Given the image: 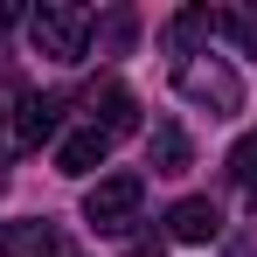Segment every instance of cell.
<instances>
[{"instance_id": "6da1fadb", "label": "cell", "mask_w": 257, "mask_h": 257, "mask_svg": "<svg viewBox=\"0 0 257 257\" xmlns=\"http://www.w3.org/2000/svg\"><path fill=\"white\" fill-rule=\"evenodd\" d=\"M139 195H146L139 174H104V181L84 195V222L90 229H125L132 215H139Z\"/></svg>"}, {"instance_id": "7a4b0ae2", "label": "cell", "mask_w": 257, "mask_h": 257, "mask_svg": "<svg viewBox=\"0 0 257 257\" xmlns=\"http://www.w3.org/2000/svg\"><path fill=\"white\" fill-rule=\"evenodd\" d=\"M181 97L215 104V118L243 111V84H236V70H222V63H181Z\"/></svg>"}, {"instance_id": "3957f363", "label": "cell", "mask_w": 257, "mask_h": 257, "mask_svg": "<svg viewBox=\"0 0 257 257\" xmlns=\"http://www.w3.org/2000/svg\"><path fill=\"white\" fill-rule=\"evenodd\" d=\"M28 28H35V49L56 56V63H77L84 56V14H70V7H42Z\"/></svg>"}, {"instance_id": "277c9868", "label": "cell", "mask_w": 257, "mask_h": 257, "mask_svg": "<svg viewBox=\"0 0 257 257\" xmlns=\"http://www.w3.org/2000/svg\"><path fill=\"white\" fill-rule=\"evenodd\" d=\"M56 125H63V97H56V90H35V97H21V111H14V132H21V146H42Z\"/></svg>"}, {"instance_id": "5b68a950", "label": "cell", "mask_w": 257, "mask_h": 257, "mask_svg": "<svg viewBox=\"0 0 257 257\" xmlns=\"http://www.w3.org/2000/svg\"><path fill=\"white\" fill-rule=\"evenodd\" d=\"M215 229H222V215H215V202H202V195L174 202V215H167V236H174V243H209Z\"/></svg>"}, {"instance_id": "8992f818", "label": "cell", "mask_w": 257, "mask_h": 257, "mask_svg": "<svg viewBox=\"0 0 257 257\" xmlns=\"http://www.w3.org/2000/svg\"><path fill=\"white\" fill-rule=\"evenodd\" d=\"M104 153H111V139H104L97 125H84V132H70V139L56 146V167H63V174H97Z\"/></svg>"}, {"instance_id": "52a82bcc", "label": "cell", "mask_w": 257, "mask_h": 257, "mask_svg": "<svg viewBox=\"0 0 257 257\" xmlns=\"http://www.w3.org/2000/svg\"><path fill=\"white\" fill-rule=\"evenodd\" d=\"M90 104H97V132H104V139H118V132H139V97H132L125 84H104Z\"/></svg>"}, {"instance_id": "ba28073f", "label": "cell", "mask_w": 257, "mask_h": 257, "mask_svg": "<svg viewBox=\"0 0 257 257\" xmlns=\"http://www.w3.org/2000/svg\"><path fill=\"white\" fill-rule=\"evenodd\" d=\"M63 243H56V229L49 222H7L0 229V257H56Z\"/></svg>"}, {"instance_id": "9c48e42d", "label": "cell", "mask_w": 257, "mask_h": 257, "mask_svg": "<svg viewBox=\"0 0 257 257\" xmlns=\"http://www.w3.org/2000/svg\"><path fill=\"white\" fill-rule=\"evenodd\" d=\"M209 35H215V14H209V7H181V14L167 21V49H174V56H195Z\"/></svg>"}, {"instance_id": "30bf717a", "label": "cell", "mask_w": 257, "mask_h": 257, "mask_svg": "<svg viewBox=\"0 0 257 257\" xmlns=\"http://www.w3.org/2000/svg\"><path fill=\"white\" fill-rule=\"evenodd\" d=\"M153 174H188V132L153 125Z\"/></svg>"}, {"instance_id": "8fae6325", "label": "cell", "mask_w": 257, "mask_h": 257, "mask_svg": "<svg viewBox=\"0 0 257 257\" xmlns=\"http://www.w3.org/2000/svg\"><path fill=\"white\" fill-rule=\"evenodd\" d=\"M215 28L243 49V56H257V7H229V14H215Z\"/></svg>"}, {"instance_id": "7c38bea8", "label": "cell", "mask_w": 257, "mask_h": 257, "mask_svg": "<svg viewBox=\"0 0 257 257\" xmlns=\"http://www.w3.org/2000/svg\"><path fill=\"white\" fill-rule=\"evenodd\" d=\"M229 174H236V181H243V188H257V125L243 132V139H236V146H229Z\"/></svg>"}, {"instance_id": "4fadbf2b", "label": "cell", "mask_w": 257, "mask_h": 257, "mask_svg": "<svg viewBox=\"0 0 257 257\" xmlns=\"http://www.w3.org/2000/svg\"><path fill=\"white\" fill-rule=\"evenodd\" d=\"M97 42H104V49H125L132 42V14H111V21L97 28Z\"/></svg>"}, {"instance_id": "5bb4252c", "label": "cell", "mask_w": 257, "mask_h": 257, "mask_svg": "<svg viewBox=\"0 0 257 257\" xmlns=\"http://www.w3.org/2000/svg\"><path fill=\"white\" fill-rule=\"evenodd\" d=\"M0 28H14V7H0Z\"/></svg>"}]
</instances>
